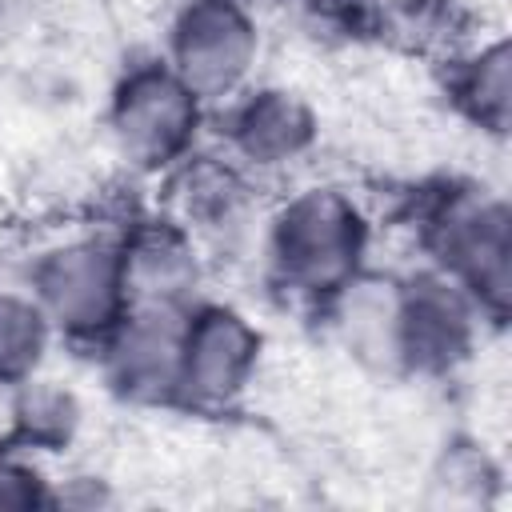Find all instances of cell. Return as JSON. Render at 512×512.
Instances as JSON below:
<instances>
[{
  "label": "cell",
  "instance_id": "1",
  "mask_svg": "<svg viewBox=\"0 0 512 512\" xmlns=\"http://www.w3.org/2000/svg\"><path fill=\"white\" fill-rule=\"evenodd\" d=\"M372 220L360 200L332 184L292 192L264 228V260L280 288L304 300H332L368 264Z\"/></svg>",
  "mask_w": 512,
  "mask_h": 512
},
{
  "label": "cell",
  "instance_id": "2",
  "mask_svg": "<svg viewBox=\"0 0 512 512\" xmlns=\"http://www.w3.org/2000/svg\"><path fill=\"white\" fill-rule=\"evenodd\" d=\"M420 244L428 268L456 280L496 324L512 292V216L496 192L476 184H448L420 216Z\"/></svg>",
  "mask_w": 512,
  "mask_h": 512
},
{
  "label": "cell",
  "instance_id": "3",
  "mask_svg": "<svg viewBox=\"0 0 512 512\" xmlns=\"http://www.w3.org/2000/svg\"><path fill=\"white\" fill-rule=\"evenodd\" d=\"M28 292L56 336L96 348L128 312V284L116 236H72L48 244L28 268Z\"/></svg>",
  "mask_w": 512,
  "mask_h": 512
},
{
  "label": "cell",
  "instance_id": "4",
  "mask_svg": "<svg viewBox=\"0 0 512 512\" xmlns=\"http://www.w3.org/2000/svg\"><path fill=\"white\" fill-rule=\"evenodd\" d=\"M204 100L164 64V56L132 64L108 100V132L116 152L152 176H168L196 152L204 128Z\"/></svg>",
  "mask_w": 512,
  "mask_h": 512
},
{
  "label": "cell",
  "instance_id": "5",
  "mask_svg": "<svg viewBox=\"0 0 512 512\" xmlns=\"http://www.w3.org/2000/svg\"><path fill=\"white\" fill-rule=\"evenodd\" d=\"M260 60V20L248 0H184L168 20L164 64L204 100L228 104Z\"/></svg>",
  "mask_w": 512,
  "mask_h": 512
},
{
  "label": "cell",
  "instance_id": "6",
  "mask_svg": "<svg viewBox=\"0 0 512 512\" xmlns=\"http://www.w3.org/2000/svg\"><path fill=\"white\" fill-rule=\"evenodd\" d=\"M260 348H264V336L240 308L220 300L188 304L184 332H180L176 404H188L200 412L232 408L256 376Z\"/></svg>",
  "mask_w": 512,
  "mask_h": 512
},
{
  "label": "cell",
  "instance_id": "7",
  "mask_svg": "<svg viewBox=\"0 0 512 512\" xmlns=\"http://www.w3.org/2000/svg\"><path fill=\"white\" fill-rule=\"evenodd\" d=\"M476 300L436 268H420L396 280L392 316V368L440 376L468 360L480 336Z\"/></svg>",
  "mask_w": 512,
  "mask_h": 512
},
{
  "label": "cell",
  "instance_id": "8",
  "mask_svg": "<svg viewBox=\"0 0 512 512\" xmlns=\"http://www.w3.org/2000/svg\"><path fill=\"white\" fill-rule=\"evenodd\" d=\"M188 308H128L96 344L104 384L128 404H176Z\"/></svg>",
  "mask_w": 512,
  "mask_h": 512
},
{
  "label": "cell",
  "instance_id": "9",
  "mask_svg": "<svg viewBox=\"0 0 512 512\" xmlns=\"http://www.w3.org/2000/svg\"><path fill=\"white\" fill-rule=\"evenodd\" d=\"M316 132V112L288 88H244L224 104V156L248 176L292 168Z\"/></svg>",
  "mask_w": 512,
  "mask_h": 512
},
{
  "label": "cell",
  "instance_id": "10",
  "mask_svg": "<svg viewBox=\"0 0 512 512\" xmlns=\"http://www.w3.org/2000/svg\"><path fill=\"white\" fill-rule=\"evenodd\" d=\"M128 308H188L200 300V240L176 216L136 220L116 236Z\"/></svg>",
  "mask_w": 512,
  "mask_h": 512
},
{
  "label": "cell",
  "instance_id": "11",
  "mask_svg": "<svg viewBox=\"0 0 512 512\" xmlns=\"http://www.w3.org/2000/svg\"><path fill=\"white\" fill-rule=\"evenodd\" d=\"M508 44L496 36L488 44L464 48L452 56L448 68V96L456 108L480 124L484 132H504L508 128V108H512V72H508Z\"/></svg>",
  "mask_w": 512,
  "mask_h": 512
},
{
  "label": "cell",
  "instance_id": "12",
  "mask_svg": "<svg viewBox=\"0 0 512 512\" xmlns=\"http://www.w3.org/2000/svg\"><path fill=\"white\" fill-rule=\"evenodd\" d=\"M12 392V440L20 452H56L76 436L84 412L72 388L32 376Z\"/></svg>",
  "mask_w": 512,
  "mask_h": 512
},
{
  "label": "cell",
  "instance_id": "13",
  "mask_svg": "<svg viewBox=\"0 0 512 512\" xmlns=\"http://www.w3.org/2000/svg\"><path fill=\"white\" fill-rule=\"evenodd\" d=\"M52 340H56V328L32 292L0 288V384L16 388L40 376Z\"/></svg>",
  "mask_w": 512,
  "mask_h": 512
},
{
  "label": "cell",
  "instance_id": "14",
  "mask_svg": "<svg viewBox=\"0 0 512 512\" xmlns=\"http://www.w3.org/2000/svg\"><path fill=\"white\" fill-rule=\"evenodd\" d=\"M304 24H312L324 36L356 40L364 32L384 28V8L376 0H284Z\"/></svg>",
  "mask_w": 512,
  "mask_h": 512
},
{
  "label": "cell",
  "instance_id": "15",
  "mask_svg": "<svg viewBox=\"0 0 512 512\" xmlns=\"http://www.w3.org/2000/svg\"><path fill=\"white\" fill-rule=\"evenodd\" d=\"M52 500L48 480L28 456H20V448L0 452V508H40Z\"/></svg>",
  "mask_w": 512,
  "mask_h": 512
}]
</instances>
